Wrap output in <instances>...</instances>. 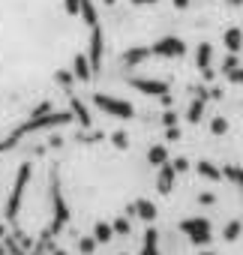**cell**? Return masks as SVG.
I'll return each instance as SVG.
<instances>
[{"label":"cell","instance_id":"29","mask_svg":"<svg viewBox=\"0 0 243 255\" xmlns=\"http://www.w3.org/2000/svg\"><path fill=\"white\" fill-rule=\"evenodd\" d=\"M234 66H240V60H237L234 51H228V57L222 60V72H228V69H234Z\"/></svg>","mask_w":243,"mask_h":255},{"label":"cell","instance_id":"39","mask_svg":"<svg viewBox=\"0 0 243 255\" xmlns=\"http://www.w3.org/2000/svg\"><path fill=\"white\" fill-rule=\"evenodd\" d=\"M228 6H243V0H225Z\"/></svg>","mask_w":243,"mask_h":255},{"label":"cell","instance_id":"16","mask_svg":"<svg viewBox=\"0 0 243 255\" xmlns=\"http://www.w3.org/2000/svg\"><path fill=\"white\" fill-rule=\"evenodd\" d=\"M78 15L84 18V24H87V27L99 24V15H96V6H93V0H81V6H78Z\"/></svg>","mask_w":243,"mask_h":255},{"label":"cell","instance_id":"4","mask_svg":"<svg viewBox=\"0 0 243 255\" xmlns=\"http://www.w3.org/2000/svg\"><path fill=\"white\" fill-rule=\"evenodd\" d=\"M180 231L189 237V243L195 246H207L213 240V228H210V219L207 216H192V219H183L180 222Z\"/></svg>","mask_w":243,"mask_h":255},{"label":"cell","instance_id":"6","mask_svg":"<svg viewBox=\"0 0 243 255\" xmlns=\"http://www.w3.org/2000/svg\"><path fill=\"white\" fill-rule=\"evenodd\" d=\"M186 54V42L180 36H162L150 45V57H183Z\"/></svg>","mask_w":243,"mask_h":255},{"label":"cell","instance_id":"9","mask_svg":"<svg viewBox=\"0 0 243 255\" xmlns=\"http://www.w3.org/2000/svg\"><path fill=\"white\" fill-rule=\"evenodd\" d=\"M204 105H207V90L198 87V90H195V99H192V105H189V111H186V120H189V123H201Z\"/></svg>","mask_w":243,"mask_h":255},{"label":"cell","instance_id":"12","mask_svg":"<svg viewBox=\"0 0 243 255\" xmlns=\"http://www.w3.org/2000/svg\"><path fill=\"white\" fill-rule=\"evenodd\" d=\"M132 216H138V219H144V222H153V219H156V204L147 201V198H138V201L132 204Z\"/></svg>","mask_w":243,"mask_h":255},{"label":"cell","instance_id":"20","mask_svg":"<svg viewBox=\"0 0 243 255\" xmlns=\"http://www.w3.org/2000/svg\"><path fill=\"white\" fill-rule=\"evenodd\" d=\"M147 162H150V165H162V162H168V147H165V144H153V147L147 150Z\"/></svg>","mask_w":243,"mask_h":255},{"label":"cell","instance_id":"19","mask_svg":"<svg viewBox=\"0 0 243 255\" xmlns=\"http://www.w3.org/2000/svg\"><path fill=\"white\" fill-rule=\"evenodd\" d=\"M93 240H96V243H111V240H114V228H111L108 222H96V225H93Z\"/></svg>","mask_w":243,"mask_h":255},{"label":"cell","instance_id":"21","mask_svg":"<svg viewBox=\"0 0 243 255\" xmlns=\"http://www.w3.org/2000/svg\"><path fill=\"white\" fill-rule=\"evenodd\" d=\"M195 171H198L201 177H207V180H222V171H219L213 162H207V159H201V162L195 165Z\"/></svg>","mask_w":243,"mask_h":255},{"label":"cell","instance_id":"27","mask_svg":"<svg viewBox=\"0 0 243 255\" xmlns=\"http://www.w3.org/2000/svg\"><path fill=\"white\" fill-rule=\"evenodd\" d=\"M225 78H228L231 84H243V66H234V69H228V72H225Z\"/></svg>","mask_w":243,"mask_h":255},{"label":"cell","instance_id":"5","mask_svg":"<svg viewBox=\"0 0 243 255\" xmlns=\"http://www.w3.org/2000/svg\"><path fill=\"white\" fill-rule=\"evenodd\" d=\"M27 183H30V162H24V165L18 168V174H15V186H12L9 201H6V219H15V216H18V210H21V198H24Z\"/></svg>","mask_w":243,"mask_h":255},{"label":"cell","instance_id":"25","mask_svg":"<svg viewBox=\"0 0 243 255\" xmlns=\"http://www.w3.org/2000/svg\"><path fill=\"white\" fill-rule=\"evenodd\" d=\"M111 228H114V234H129V231H132V225H129V219H126V216L114 219V225H111Z\"/></svg>","mask_w":243,"mask_h":255},{"label":"cell","instance_id":"30","mask_svg":"<svg viewBox=\"0 0 243 255\" xmlns=\"http://www.w3.org/2000/svg\"><path fill=\"white\" fill-rule=\"evenodd\" d=\"M72 78H75V75H72V72H66V69H60V72H57V84H63V87H72Z\"/></svg>","mask_w":243,"mask_h":255},{"label":"cell","instance_id":"11","mask_svg":"<svg viewBox=\"0 0 243 255\" xmlns=\"http://www.w3.org/2000/svg\"><path fill=\"white\" fill-rule=\"evenodd\" d=\"M72 75H75L78 81H90V78H93V69H90L87 54H75V60H72Z\"/></svg>","mask_w":243,"mask_h":255},{"label":"cell","instance_id":"8","mask_svg":"<svg viewBox=\"0 0 243 255\" xmlns=\"http://www.w3.org/2000/svg\"><path fill=\"white\" fill-rule=\"evenodd\" d=\"M129 87L147 93V96H162L168 93V81H159V78H129Z\"/></svg>","mask_w":243,"mask_h":255},{"label":"cell","instance_id":"10","mask_svg":"<svg viewBox=\"0 0 243 255\" xmlns=\"http://www.w3.org/2000/svg\"><path fill=\"white\" fill-rule=\"evenodd\" d=\"M156 168H159V174H156V189H159V192H171L174 177H177L174 165H171V162H162V165H156Z\"/></svg>","mask_w":243,"mask_h":255},{"label":"cell","instance_id":"37","mask_svg":"<svg viewBox=\"0 0 243 255\" xmlns=\"http://www.w3.org/2000/svg\"><path fill=\"white\" fill-rule=\"evenodd\" d=\"M6 150H12V144H9V138H3V141H0V153H6Z\"/></svg>","mask_w":243,"mask_h":255},{"label":"cell","instance_id":"18","mask_svg":"<svg viewBox=\"0 0 243 255\" xmlns=\"http://www.w3.org/2000/svg\"><path fill=\"white\" fill-rule=\"evenodd\" d=\"M195 63H198V69H207V66L213 63V45H210V42H201V45H198Z\"/></svg>","mask_w":243,"mask_h":255},{"label":"cell","instance_id":"40","mask_svg":"<svg viewBox=\"0 0 243 255\" xmlns=\"http://www.w3.org/2000/svg\"><path fill=\"white\" fill-rule=\"evenodd\" d=\"M105 3H108V6H114V3H117V0H105Z\"/></svg>","mask_w":243,"mask_h":255},{"label":"cell","instance_id":"28","mask_svg":"<svg viewBox=\"0 0 243 255\" xmlns=\"http://www.w3.org/2000/svg\"><path fill=\"white\" fill-rule=\"evenodd\" d=\"M78 249H81L84 255H90V252L96 249V240H93V237H81V240H78Z\"/></svg>","mask_w":243,"mask_h":255},{"label":"cell","instance_id":"36","mask_svg":"<svg viewBox=\"0 0 243 255\" xmlns=\"http://www.w3.org/2000/svg\"><path fill=\"white\" fill-rule=\"evenodd\" d=\"M132 6H153V3H159V0H129Z\"/></svg>","mask_w":243,"mask_h":255},{"label":"cell","instance_id":"35","mask_svg":"<svg viewBox=\"0 0 243 255\" xmlns=\"http://www.w3.org/2000/svg\"><path fill=\"white\" fill-rule=\"evenodd\" d=\"M198 201H201V204H216V195H213V192H201Z\"/></svg>","mask_w":243,"mask_h":255},{"label":"cell","instance_id":"24","mask_svg":"<svg viewBox=\"0 0 243 255\" xmlns=\"http://www.w3.org/2000/svg\"><path fill=\"white\" fill-rule=\"evenodd\" d=\"M210 132H213V135H225V132H228V120H225V117H213V120H210Z\"/></svg>","mask_w":243,"mask_h":255},{"label":"cell","instance_id":"3","mask_svg":"<svg viewBox=\"0 0 243 255\" xmlns=\"http://www.w3.org/2000/svg\"><path fill=\"white\" fill-rule=\"evenodd\" d=\"M51 207H54V222H51V228L45 231L48 237H51V234H60V231L66 228V222H69V207H66V201H63V192H60V180H57V174L51 177Z\"/></svg>","mask_w":243,"mask_h":255},{"label":"cell","instance_id":"23","mask_svg":"<svg viewBox=\"0 0 243 255\" xmlns=\"http://www.w3.org/2000/svg\"><path fill=\"white\" fill-rule=\"evenodd\" d=\"M240 231H243V222H240V219H231V222L222 228V240H237Z\"/></svg>","mask_w":243,"mask_h":255},{"label":"cell","instance_id":"2","mask_svg":"<svg viewBox=\"0 0 243 255\" xmlns=\"http://www.w3.org/2000/svg\"><path fill=\"white\" fill-rule=\"evenodd\" d=\"M93 105L111 117H120V120H132L135 117V108L126 102V99H120V96H108V93H93Z\"/></svg>","mask_w":243,"mask_h":255},{"label":"cell","instance_id":"13","mask_svg":"<svg viewBox=\"0 0 243 255\" xmlns=\"http://www.w3.org/2000/svg\"><path fill=\"white\" fill-rule=\"evenodd\" d=\"M222 42H225V48H228V51L240 54V51H243V30H240V27H228V30H225V36H222Z\"/></svg>","mask_w":243,"mask_h":255},{"label":"cell","instance_id":"26","mask_svg":"<svg viewBox=\"0 0 243 255\" xmlns=\"http://www.w3.org/2000/svg\"><path fill=\"white\" fill-rule=\"evenodd\" d=\"M111 141H114V147H117V150H126V147H129L126 132H114V135H111Z\"/></svg>","mask_w":243,"mask_h":255},{"label":"cell","instance_id":"17","mask_svg":"<svg viewBox=\"0 0 243 255\" xmlns=\"http://www.w3.org/2000/svg\"><path fill=\"white\" fill-rule=\"evenodd\" d=\"M147 57H150V45H147V48H129V51L123 54V63H126V66H138V63H144Z\"/></svg>","mask_w":243,"mask_h":255},{"label":"cell","instance_id":"14","mask_svg":"<svg viewBox=\"0 0 243 255\" xmlns=\"http://www.w3.org/2000/svg\"><path fill=\"white\" fill-rule=\"evenodd\" d=\"M69 111H72V117L81 123V126H90L93 120H90V111H87V105L78 99V96H69Z\"/></svg>","mask_w":243,"mask_h":255},{"label":"cell","instance_id":"34","mask_svg":"<svg viewBox=\"0 0 243 255\" xmlns=\"http://www.w3.org/2000/svg\"><path fill=\"white\" fill-rule=\"evenodd\" d=\"M165 138L168 141H177L180 138V129H177V126H165Z\"/></svg>","mask_w":243,"mask_h":255},{"label":"cell","instance_id":"33","mask_svg":"<svg viewBox=\"0 0 243 255\" xmlns=\"http://www.w3.org/2000/svg\"><path fill=\"white\" fill-rule=\"evenodd\" d=\"M162 123H165V126H177V114H174V111L168 108V111L162 114Z\"/></svg>","mask_w":243,"mask_h":255},{"label":"cell","instance_id":"15","mask_svg":"<svg viewBox=\"0 0 243 255\" xmlns=\"http://www.w3.org/2000/svg\"><path fill=\"white\" fill-rule=\"evenodd\" d=\"M141 255H162V252H159V234H156V228H147V231H144Z\"/></svg>","mask_w":243,"mask_h":255},{"label":"cell","instance_id":"32","mask_svg":"<svg viewBox=\"0 0 243 255\" xmlns=\"http://www.w3.org/2000/svg\"><path fill=\"white\" fill-rule=\"evenodd\" d=\"M63 6L69 15H78V6H81V0H63Z\"/></svg>","mask_w":243,"mask_h":255},{"label":"cell","instance_id":"1","mask_svg":"<svg viewBox=\"0 0 243 255\" xmlns=\"http://www.w3.org/2000/svg\"><path fill=\"white\" fill-rule=\"evenodd\" d=\"M75 117H72V111H33V117L30 120H24L18 129H12L6 138H9V144L15 147L24 135H33V132H42V129H51V126H66V123H72Z\"/></svg>","mask_w":243,"mask_h":255},{"label":"cell","instance_id":"31","mask_svg":"<svg viewBox=\"0 0 243 255\" xmlns=\"http://www.w3.org/2000/svg\"><path fill=\"white\" fill-rule=\"evenodd\" d=\"M171 165H174V171H177V174H180V171H189V159H186V156H177Z\"/></svg>","mask_w":243,"mask_h":255},{"label":"cell","instance_id":"22","mask_svg":"<svg viewBox=\"0 0 243 255\" xmlns=\"http://www.w3.org/2000/svg\"><path fill=\"white\" fill-rule=\"evenodd\" d=\"M222 177H225V180H231L234 186H240V192H243V168H240V165H225Z\"/></svg>","mask_w":243,"mask_h":255},{"label":"cell","instance_id":"41","mask_svg":"<svg viewBox=\"0 0 243 255\" xmlns=\"http://www.w3.org/2000/svg\"><path fill=\"white\" fill-rule=\"evenodd\" d=\"M198 255H213V252H198Z\"/></svg>","mask_w":243,"mask_h":255},{"label":"cell","instance_id":"38","mask_svg":"<svg viewBox=\"0 0 243 255\" xmlns=\"http://www.w3.org/2000/svg\"><path fill=\"white\" fill-rule=\"evenodd\" d=\"M174 6H177V9H186V6H189V0H174Z\"/></svg>","mask_w":243,"mask_h":255},{"label":"cell","instance_id":"7","mask_svg":"<svg viewBox=\"0 0 243 255\" xmlns=\"http://www.w3.org/2000/svg\"><path fill=\"white\" fill-rule=\"evenodd\" d=\"M102 57H105V36H102V27L93 24L90 27V51H87V60H90L93 75L102 69Z\"/></svg>","mask_w":243,"mask_h":255}]
</instances>
